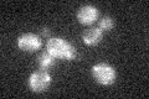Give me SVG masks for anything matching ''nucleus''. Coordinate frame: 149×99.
Wrapping results in <instances>:
<instances>
[{
  "mask_svg": "<svg viewBox=\"0 0 149 99\" xmlns=\"http://www.w3.org/2000/svg\"><path fill=\"white\" fill-rule=\"evenodd\" d=\"M46 51L55 58H63L67 61L76 60L78 57L77 48L72 44L61 37H51L46 42Z\"/></svg>",
  "mask_w": 149,
  "mask_h": 99,
  "instance_id": "nucleus-1",
  "label": "nucleus"
},
{
  "mask_svg": "<svg viewBox=\"0 0 149 99\" xmlns=\"http://www.w3.org/2000/svg\"><path fill=\"white\" fill-rule=\"evenodd\" d=\"M91 72L95 81L102 86H112L117 79V72H116L114 67L104 62L95 64L91 68Z\"/></svg>",
  "mask_w": 149,
  "mask_h": 99,
  "instance_id": "nucleus-2",
  "label": "nucleus"
},
{
  "mask_svg": "<svg viewBox=\"0 0 149 99\" xmlns=\"http://www.w3.org/2000/svg\"><path fill=\"white\" fill-rule=\"evenodd\" d=\"M51 84V76L46 69H40L31 73L29 77V87L32 92L42 93L50 87Z\"/></svg>",
  "mask_w": 149,
  "mask_h": 99,
  "instance_id": "nucleus-3",
  "label": "nucleus"
},
{
  "mask_svg": "<svg viewBox=\"0 0 149 99\" xmlns=\"http://www.w3.org/2000/svg\"><path fill=\"white\" fill-rule=\"evenodd\" d=\"M17 47L24 52H36L42 47V39L40 35L26 32L17 39Z\"/></svg>",
  "mask_w": 149,
  "mask_h": 99,
  "instance_id": "nucleus-4",
  "label": "nucleus"
},
{
  "mask_svg": "<svg viewBox=\"0 0 149 99\" xmlns=\"http://www.w3.org/2000/svg\"><path fill=\"white\" fill-rule=\"evenodd\" d=\"M76 17L82 25H92L98 19V9L93 5H83L77 10Z\"/></svg>",
  "mask_w": 149,
  "mask_h": 99,
  "instance_id": "nucleus-5",
  "label": "nucleus"
},
{
  "mask_svg": "<svg viewBox=\"0 0 149 99\" xmlns=\"http://www.w3.org/2000/svg\"><path fill=\"white\" fill-rule=\"evenodd\" d=\"M103 39V31L100 27H90L82 34V41L87 46H96Z\"/></svg>",
  "mask_w": 149,
  "mask_h": 99,
  "instance_id": "nucleus-6",
  "label": "nucleus"
},
{
  "mask_svg": "<svg viewBox=\"0 0 149 99\" xmlns=\"http://www.w3.org/2000/svg\"><path fill=\"white\" fill-rule=\"evenodd\" d=\"M55 57L50 52L47 51H44V52H41L39 55V57H37V64L40 66L41 69H47L50 67H52L54 63H55Z\"/></svg>",
  "mask_w": 149,
  "mask_h": 99,
  "instance_id": "nucleus-7",
  "label": "nucleus"
},
{
  "mask_svg": "<svg viewBox=\"0 0 149 99\" xmlns=\"http://www.w3.org/2000/svg\"><path fill=\"white\" fill-rule=\"evenodd\" d=\"M113 26H114V20L112 19L111 16H103L101 19V21L98 22V26L97 27H100V29L102 31H109L113 29Z\"/></svg>",
  "mask_w": 149,
  "mask_h": 99,
  "instance_id": "nucleus-8",
  "label": "nucleus"
},
{
  "mask_svg": "<svg viewBox=\"0 0 149 99\" xmlns=\"http://www.w3.org/2000/svg\"><path fill=\"white\" fill-rule=\"evenodd\" d=\"M49 34H50L49 29H42V30H41V35H40V37H41V39H42V37H47Z\"/></svg>",
  "mask_w": 149,
  "mask_h": 99,
  "instance_id": "nucleus-9",
  "label": "nucleus"
}]
</instances>
